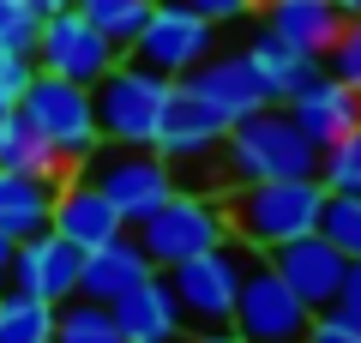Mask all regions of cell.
<instances>
[{"instance_id":"cell-35","label":"cell","mask_w":361,"mask_h":343,"mask_svg":"<svg viewBox=\"0 0 361 343\" xmlns=\"http://www.w3.org/2000/svg\"><path fill=\"white\" fill-rule=\"evenodd\" d=\"M13 253H18V235L0 229V283H6V271H13Z\"/></svg>"},{"instance_id":"cell-11","label":"cell","mask_w":361,"mask_h":343,"mask_svg":"<svg viewBox=\"0 0 361 343\" xmlns=\"http://www.w3.org/2000/svg\"><path fill=\"white\" fill-rule=\"evenodd\" d=\"M223 133H229V121L211 114L187 85H175V97H169V109H163V127H157V157H163V163L175 169V181H180L187 169L217 163ZM217 193H223V181H217Z\"/></svg>"},{"instance_id":"cell-14","label":"cell","mask_w":361,"mask_h":343,"mask_svg":"<svg viewBox=\"0 0 361 343\" xmlns=\"http://www.w3.org/2000/svg\"><path fill=\"white\" fill-rule=\"evenodd\" d=\"M265 265L277 271L289 289H295V301L307 307V313H319V307H331V301H337V289H343V265H349V259L337 253L331 241H325L319 229H313V235H295V241L271 247Z\"/></svg>"},{"instance_id":"cell-17","label":"cell","mask_w":361,"mask_h":343,"mask_svg":"<svg viewBox=\"0 0 361 343\" xmlns=\"http://www.w3.org/2000/svg\"><path fill=\"white\" fill-rule=\"evenodd\" d=\"M151 259H145V247L127 235H115L109 247H97V253H85V265H78V301H97V307H115L127 289H139L145 277H151Z\"/></svg>"},{"instance_id":"cell-20","label":"cell","mask_w":361,"mask_h":343,"mask_svg":"<svg viewBox=\"0 0 361 343\" xmlns=\"http://www.w3.org/2000/svg\"><path fill=\"white\" fill-rule=\"evenodd\" d=\"M247 61H253L259 85H265V102H289L301 85H307V78L325 73L319 54L295 49V42H283V37H271V30H259V37L247 42Z\"/></svg>"},{"instance_id":"cell-36","label":"cell","mask_w":361,"mask_h":343,"mask_svg":"<svg viewBox=\"0 0 361 343\" xmlns=\"http://www.w3.org/2000/svg\"><path fill=\"white\" fill-rule=\"evenodd\" d=\"M331 6H337L343 18H355V13H361V0H331Z\"/></svg>"},{"instance_id":"cell-25","label":"cell","mask_w":361,"mask_h":343,"mask_svg":"<svg viewBox=\"0 0 361 343\" xmlns=\"http://www.w3.org/2000/svg\"><path fill=\"white\" fill-rule=\"evenodd\" d=\"M73 6H78V13H85L97 30H103V37L115 42L121 54H127V42L139 37V25L151 18V6H157V0H73Z\"/></svg>"},{"instance_id":"cell-13","label":"cell","mask_w":361,"mask_h":343,"mask_svg":"<svg viewBox=\"0 0 361 343\" xmlns=\"http://www.w3.org/2000/svg\"><path fill=\"white\" fill-rule=\"evenodd\" d=\"M78 265H85V253H78L73 241H61L54 229H37V235L18 241L13 271H6L0 289H25V295H42V301L66 307L78 295Z\"/></svg>"},{"instance_id":"cell-10","label":"cell","mask_w":361,"mask_h":343,"mask_svg":"<svg viewBox=\"0 0 361 343\" xmlns=\"http://www.w3.org/2000/svg\"><path fill=\"white\" fill-rule=\"evenodd\" d=\"M307 319L313 313L295 301V289L265 265V253H253V265L241 277V295H235L229 331H241L247 343H301L307 337Z\"/></svg>"},{"instance_id":"cell-27","label":"cell","mask_w":361,"mask_h":343,"mask_svg":"<svg viewBox=\"0 0 361 343\" xmlns=\"http://www.w3.org/2000/svg\"><path fill=\"white\" fill-rule=\"evenodd\" d=\"M319 181L325 193H361V127H349L343 139H331L319 151Z\"/></svg>"},{"instance_id":"cell-28","label":"cell","mask_w":361,"mask_h":343,"mask_svg":"<svg viewBox=\"0 0 361 343\" xmlns=\"http://www.w3.org/2000/svg\"><path fill=\"white\" fill-rule=\"evenodd\" d=\"M325 73L343 78L349 90H361V13L343 18V30H337V42L325 49Z\"/></svg>"},{"instance_id":"cell-6","label":"cell","mask_w":361,"mask_h":343,"mask_svg":"<svg viewBox=\"0 0 361 343\" xmlns=\"http://www.w3.org/2000/svg\"><path fill=\"white\" fill-rule=\"evenodd\" d=\"M78 175L103 187V199L127 217V229L139 223V217H151L157 205L180 187L175 169L157 157V145H97V151L78 163Z\"/></svg>"},{"instance_id":"cell-37","label":"cell","mask_w":361,"mask_h":343,"mask_svg":"<svg viewBox=\"0 0 361 343\" xmlns=\"http://www.w3.org/2000/svg\"><path fill=\"white\" fill-rule=\"evenodd\" d=\"M30 6H37V13H54V6H73V0H30Z\"/></svg>"},{"instance_id":"cell-7","label":"cell","mask_w":361,"mask_h":343,"mask_svg":"<svg viewBox=\"0 0 361 343\" xmlns=\"http://www.w3.org/2000/svg\"><path fill=\"white\" fill-rule=\"evenodd\" d=\"M18 114H25L30 127L61 151L66 169H78L103 133H97V102H90V85H73V78H54V73H37L18 97Z\"/></svg>"},{"instance_id":"cell-2","label":"cell","mask_w":361,"mask_h":343,"mask_svg":"<svg viewBox=\"0 0 361 343\" xmlns=\"http://www.w3.org/2000/svg\"><path fill=\"white\" fill-rule=\"evenodd\" d=\"M319 205H325L319 181H241V187H223L229 241L253 247V253H271L295 235H313Z\"/></svg>"},{"instance_id":"cell-5","label":"cell","mask_w":361,"mask_h":343,"mask_svg":"<svg viewBox=\"0 0 361 343\" xmlns=\"http://www.w3.org/2000/svg\"><path fill=\"white\" fill-rule=\"evenodd\" d=\"M247 265H253V247H241V241H223V247H211V253L187 259V265H169L163 277H169V295H175V307H180V325L229 331Z\"/></svg>"},{"instance_id":"cell-15","label":"cell","mask_w":361,"mask_h":343,"mask_svg":"<svg viewBox=\"0 0 361 343\" xmlns=\"http://www.w3.org/2000/svg\"><path fill=\"white\" fill-rule=\"evenodd\" d=\"M175 85H187L199 102H205L211 114H223V121H241V114L265 109V85H259L253 61H247V49H229V54H205V61L193 66L187 78H175Z\"/></svg>"},{"instance_id":"cell-30","label":"cell","mask_w":361,"mask_h":343,"mask_svg":"<svg viewBox=\"0 0 361 343\" xmlns=\"http://www.w3.org/2000/svg\"><path fill=\"white\" fill-rule=\"evenodd\" d=\"M301 343H361V313H349V307H319V313L307 319V337Z\"/></svg>"},{"instance_id":"cell-38","label":"cell","mask_w":361,"mask_h":343,"mask_svg":"<svg viewBox=\"0 0 361 343\" xmlns=\"http://www.w3.org/2000/svg\"><path fill=\"white\" fill-rule=\"evenodd\" d=\"M0 127H6V114H0Z\"/></svg>"},{"instance_id":"cell-22","label":"cell","mask_w":361,"mask_h":343,"mask_svg":"<svg viewBox=\"0 0 361 343\" xmlns=\"http://www.w3.org/2000/svg\"><path fill=\"white\" fill-rule=\"evenodd\" d=\"M0 169H25V175H37V181H54V187L66 181L61 151H54V145L42 139L18 109L6 114V127H0Z\"/></svg>"},{"instance_id":"cell-32","label":"cell","mask_w":361,"mask_h":343,"mask_svg":"<svg viewBox=\"0 0 361 343\" xmlns=\"http://www.w3.org/2000/svg\"><path fill=\"white\" fill-rule=\"evenodd\" d=\"M180 6H193L199 18H211V25H241V18H253L259 13V0H180Z\"/></svg>"},{"instance_id":"cell-34","label":"cell","mask_w":361,"mask_h":343,"mask_svg":"<svg viewBox=\"0 0 361 343\" xmlns=\"http://www.w3.org/2000/svg\"><path fill=\"white\" fill-rule=\"evenodd\" d=\"M180 343H247L241 331H193V337H180Z\"/></svg>"},{"instance_id":"cell-24","label":"cell","mask_w":361,"mask_h":343,"mask_svg":"<svg viewBox=\"0 0 361 343\" xmlns=\"http://www.w3.org/2000/svg\"><path fill=\"white\" fill-rule=\"evenodd\" d=\"M54 343H127V337H121V325H115L109 307L78 301V295H73V301L54 313Z\"/></svg>"},{"instance_id":"cell-21","label":"cell","mask_w":361,"mask_h":343,"mask_svg":"<svg viewBox=\"0 0 361 343\" xmlns=\"http://www.w3.org/2000/svg\"><path fill=\"white\" fill-rule=\"evenodd\" d=\"M49 205H54V181H37L25 169H0V229L6 235H37L49 229Z\"/></svg>"},{"instance_id":"cell-31","label":"cell","mask_w":361,"mask_h":343,"mask_svg":"<svg viewBox=\"0 0 361 343\" xmlns=\"http://www.w3.org/2000/svg\"><path fill=\"white\" fill-rule=\"evenodd\" d=\"M30 78H37V61H30V54H6L0 49V114L18 109V97H25Z\"/></svg>"},{"instance_id":"cell-19","label":"cell","mask_w":361,"mask_h":343,"mask_svg":"<svg viewBox=\"0 0 361 343\" xmlns=\"http://www.w3.org/2000/svg\"><path fill=\"white\" fill-rule=\"evenodd\" d=\"M259 30H271V37H283V42L325 61V49L343 30V13L331 0H259Z\"/></svg>"},{"instance_id":"cell-29","label":"cell","mask_w":361,"mask_h":343,"mask_svg":"<svg viewBox=\"0 0 361 343\" xmlns=\"http://www.w3.org/2000/svg\"><path fill=\"white\" fill-rule=\"evenodd\" d=\"M37 25H42V13L30 6V0H0V49L6 54H30Z\"/></svg>"},{"instance_id":"cell-8","label":"cell","mask_w":361,"mask_h":343,"mask_svg":"<svg viewBox=\"0 0 361 343\" xmlns=\"http://www.w3.org/2000/svg\"><path fill=\"white\" fill-rule=\"evenodd\" d=\"M205 54H217V25L199 18L193 6H180V0H157L151 18L139 25V37L127 42V61L151 66L163 78H187Z\"/></svg>"},{"instance_id":"cell-12","label":"cell","mask_w":361,"mask_h":343,"mask_svg":"<svg viewBox=\"0 0 361 343\" xmlns=\"http://www.w3.org/2000/svg\"><path fill=\"white\" fill-rule=\"evenodd\" d=\"M49 229L61 241H73L78 253H97V247H109L115 235H127V217L103 199L97 181H85L78 169H66V181L54 187V205H49Z\"/></svg>"},{"instance_id":"cell-3","label":"cell","mask_w":361,"mask_h":343,"mask_svg":"<svg viewBox=\"0 0 361 343\" xmlns=\"http://www.w3.org/2000/svg\"><path fill=\"white\" fill-rule=\"evenodd\" d=\"M133 241L145 247V259H151L157 271L187 265V259L223 247V241H229L223 193H187V187H175L151 217H139V223H133Z\"/></svg>"},{"instance_id":"cell-1","label":"cell","mask_w":361,"mask_h":343,"mask_svg":"<svg viewBox=\"0 0 361 343\" xmlns=\"http://www.w3.org/2000/svg\"><path fill=\"white\" fill-rule=\"evenodd\" d=\"M313 175H319V145L289 121L283 102H265V109L241 114L223 133V151H217L223 187H241V181H313Z\"/></svg>"},{"instance_id":"cell-9","label":"cell","mask_w":361,"mask_h":343,"mask_svg":"<svg viewBox=\"0 0 361 343\" xmlns=\"http://www.w3.org/2000/svg\"><path fill=\"white\" fill-rule=\"evenodd\" d=\"M30 61H37V73L73 78V85H97V78L121 61V49L90 25L78 6H54V13H42V25H37Z\"/></svg>"},{"instance_id":"cell-16","label":"cell","mask_w":361,"mask_h":343,"mask_svg":"<svg viewBox=\"0 0 361 343\" xmlns=\"http://www.w3.org/2000/svg\"><path fill=\"white\" fill-rule=\"evenodd\" d=\"M283 109H289V121H295V127L307 133L319 151H325L331 139H343L349 127H361V90H349L343 78H331V73L307 78V85L283 102Z\"/></svg>"},{"instance_id":"cell-33","label":"cell","mask_w":361,"mask_h":343,"mask_svg":"<svg viewBox=\"0 0 361 343\" xmlns=\"http://www.w3.org/2000/svg\"><path fill=\"white\" fill-rule=\"evenodd\" d=\"M337 307L361 313V259H349V265H343V289H337Z\"/></svg>"},{"instance_id":"cell-4","label":"cell","mask_w":361,"mask_h":343,"mask_svg":"<svg viewBox=\"0 0 361 343\" xmlns=\"http://www.w3.org/2000/svg\"><path fill=\"white\" fill-rule=\"evenodd\" d=\"M169 97H175V78H163V73H151V66H139V61L121 54V61L90 85L103 145H157Z\"/></svg>"},{"instance_id":"cell-26","label":"cell","mask_w":361,"mask_h":343,"mask_svg":"<svg viewBox=\"0 0 361 343\" xmlns=\"http://www.w3.org/2000/svg\"><path fill=\"white\" fill-rule=\"evenodd\" d=\"M319 235L343 259H361V193H325L319 205Z\"/></svg>"},{"instance_id":"cell-18","label":"cell","mask_w":361,"mask_h":343,"mask_svg":"<svg viewBox=\"0 0 361 343\" xmlns=\"http://www.w3.org/2000/svg\"><path fill=\"white\" fill-rule=\"evenodd\" d=\"M109 313H115V325H121L127 343H180V307H175V295H169L163 271H151L139 289H127Z\"/></svg>"},{"instance_id":"cell-23","label":"cell","mask_w":361,"mask_h":343,"mask_svg":"<svg viewBox=\"0 0 361 343\" xmlns=\"http://www.w3.org/2000/svg\"><path fill=\"white\" fill-rule=\"evenodd\" d=\"M54 313L61 307L25 289H0V343H54Z\"/></svg>"}]
</instances>
